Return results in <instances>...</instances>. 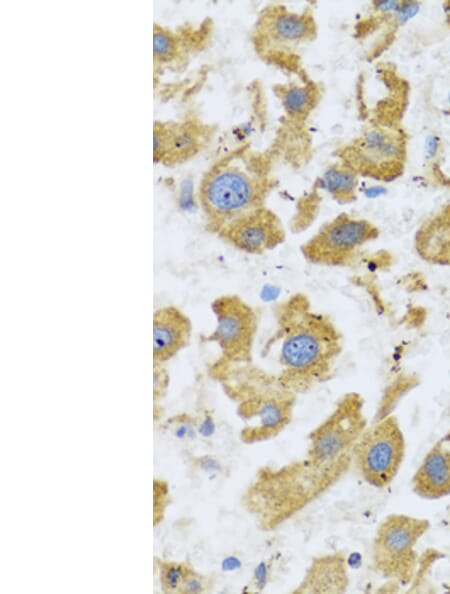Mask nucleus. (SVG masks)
Masks as SVG:
<instances>
[{"label":"nucleus","mask_w":450,"mask_h":594,"mask_svg":"<svg viewBox=\"0 0 450 594\" xmlns=\"http://www.w3.org/2000/svg\"><path fill=\"white\" fill-rule=\"evenodd\" d=\"M367 426L364 398L347 392L309 432L301 458L261 466L241 495L255 526L273 532L335 487L353 466L355 445Z\"/></svg>","instance_id":"f257e3e1"},{"label":"nucleus","mask_w":450,"mask_h":594,"mask_svg":"<svg viewBox=\"0 0 450 594\" xmlns=\"http://www.w3.org/2000/svg\"><path fill=\"white\" fill-rule=\"evenodd\" d=\"M272 313L274 330L261 356L274 352L280 383L299 395L328 382L343 351V335L330 316L302 292L277 301Z\"/></svg>","instance_id":"f03ea898"},{"label":"nucleus","mask_w":450,"mask_h":594,"mask_svg":"<svg viewBox=\"0 0 450 594\" xmlns=\"http://www.w3.org/2000/svg\"><path fill=\"white\" fill-rule=\"evenodd\" d=\"M276 185L266 154L247 145L229 152L207 170L199 184L206 229L216 234L232 220L266 206Z\"/></svg>","instance_id":"7ed1b4c3"},{"label":"nucleus","mask_w":450,"mask_h":594,"mask_svg":"<svg viewBox=\"0 0 450 594\" xmlns=\"http://www.w3.org/2000/svg\"><path fill=\"white\" fill-rule=\"evenodd\" d=\"M209 371L236 404L243 424L242 443L270 441L292 422L298 395L283 386L275 372L254 361L233 363L219 359L212 362Z\"/></svg>","instance_id":"20e7f679"},{"label":"nucleus","mask_w":450,"mask_h":594,"mask_svg":"<svg viewBox=\"0 0 450 594\" xmlns=\"http://www.w3.org/2000/svg\"><path fill=\"white\" fill-rule=\"evenodd\" d=\"M317 31L311 8L296 11L277 3L260 11L251 31V42L266 62L298 72V52L316 38Z\"/></svg>","instance_id":"39448f33"},{"label":"nucleus","mask_w":450,"mask_h":594,"mask_svg":"<svg viewBox=\"0 0 450 594\" xmlns=\"http://www.w3.org/2000/svg\"><path fill=\"white\" fill-rule=\"evenodd\" d=\"M430 521L405 513H391L377 526L371 542V567L387 582L410 586L418 567L417 544Z\"/></svg>","instance_id":"423d86ee"},{"label":"nucleus","mask_w":450,"mask_h":594,"mask_svg":"<svg viewBox=\"0 0 450 594\" xmlns=\"http://www.w3.org/2000/svg\"><path fill=\"white\" fill-rule=\"evenodd\" d=\"M407 139L402 129L376 122L338 149V160L359 176L378 181L398 178L405 167Z\"/></svg>","instance_id":"0eeeda50"},{"label":"nucleus","mask_w":450,"mask_h":594,"mask_svg":"<svg viewBox=\"0 0 450 594\" xmlns=\"http://www.w3.org/2000/svg\"><path fill=\"white\" fill-rule=\"evenodd\" d=\"M380 236L370 220L341 213L324 223L300 245L303 258L325 267H351L362 257V249Z\"/></svg>","instance_id":"6e6552de"},{"label":"nucleus","mask_w":450,"mask_h":594,"mask_svg":"<svg viewBox=\"0 0 450 594\" xmlns=\"http://www.w3.org/2000/svg\"><path fill=\"white\" fill-rule=\"evenodd\" d=\"M406 453V439L398 418L393 414L376 418L359 437L353 466L368 485L383 489L396 478Z\"/></svg>","instance_id":"1a4fd4ad"},{"label":"nucleus","mask_w":450,"mask_h":594,"mask_svg":"<svg viewBox=\"0 0 450 594\" xmlns=\"http://www.w3.org/2000/svg\"><path fill=\"white\" fill-rule=\"evenodd\" d=\"M216 325L204 341L215 343L217 359L240 363L253 361L259 319L253 306L236 294H224L211 303Z\"/></svg>","instance_id":"9d476101"},{"label":"nucleus","mask_w":450,"mask_h":594,"mask_svg":"<svg viewBox=\"0 0 450 594\" xmlns=\"http://www.w3.org/2000/svg\"><path fill=\"white\" fill-rule=\"evenodd\" d=\"M216 235L233 249L249 255L272 251L286 240L281 219L267 206L232 220L220 228Z\"/></svg>","instance_id":"9b49d317"},{"label":"nucleus","mask_w":450,"mask_h":594,"mask_svg":"<svg viewBox=\"0 0 450 594\" xmlns=\"http://www.w3.org/2000/svg\"><path fill=\"white\" fill-rule=\"evenodd\" d=\"M212 135L210 125L196 119L156 122L154 158L167 165L183 163L198 154Z\"/></svg>","instance_id":"f8f14e48"},{"label":"nucleus","mask_w":450,"mask_h":594,"mask_svg":"<svg viewBox=\"0 0 450 594\" xmlns=\"http://www.w3.org/2000/svg\"><path fill=\"white\" fill-rule=\"evenodd\" d=\"M413 492L426 500L450 495V430L428 450L411 479Z\"/></svg>","instance_id":"ddd939ff"},{"label":"nucleus","mask_w":450,"mask_h":594,"mask_svg":"<svg viewBox=\"0 0 450 594\" xmlns=\"http://www.w3.org/2000/svg\"><path fill=\"white\" fill-rule=\"evenodd\" d=\"M350 584L347 557L340 551L314 557L292 594H342Z\"/></svg>","instance_id":"4468645a"},{"label":"nucleus","mask_w":450,"mask_h":594,"mask_svg":"<svg viewBox=\"0 0 450 594\" xmlns=\"http://www.w3.org/2000/svg\"><path fill=\"white\" fill-rule=\"evenodd\" d=\"M189 317L175 306L157 309L153 315V360L160 364L185 348L191 337Z\"/></svg>","instance_id":"2eb2a0df"},{"label":"nucleus","mask_w":450,"mask_h":594,"mask_svg":"<svg viewBox=\"0 0 450 594\" xmlns=\"http://www.w3.org/2000/svg\"><path fill=\"white\" fill-rule=\"evenodd\" d=\"M415 248L425 261L450 266V206L427 220L417 231Z\"/></svg>","instance_id":"dca6fc26"},{"label":"nucleus","mask_w":450,"mask_h":594,"mask_svg":"<svg viewBox=\"0 0 450 594\" xmlns=\"http://www.w3.org/2000/svg\"><path fill=\"white\" fill-rule=\"evenodd\" d=\"M282 109L289 120L303 122L320 100L317 84L301 72L299 81H291L275 87Z\"/></svg>","instance_id":"f3484780"},{"label":"nucleus","mask_w":450,"mask_h":594,"mask_svg":"<svg viewBox=\"0 0 450 594\" xmlns=\"http://www.w3.org/2000/svg\"><path fill=\"white\" fill-rule=\"evenodd\" d=\"M315 184L335 202L348 204L357 198L359 175L339 160L329 165Z\"/></svg>","instance_id":"a211bd4d"},{"label":"nucleus","mask_w":450,"mask_h":594,"mask_svg":"<svg viewBox=\"0 0 450 594\" xmlns=\"http://www.w3.org/2000/svg\"><path fill=\"white\" fill-rule=\"evenodd\" d=\"M273 559L260 561L253 570L248 587L251 591L262 592L269 584L273 575Z\"/></svg>","instance_id":"6ab92c4d"},{"label":"nucleus","mask_w":450,"mask_h":594,"mask_svg":"<svg viewBox=\"0 0 450 594\" xmlns=\"http://www.w3.org/2000/svg\"><path fill=\"white\" fill-rule=\"evenodd\" d=\"M192 571L181 564H171L166 567L164 571V583L166 587L171 590L181 589L184 581Z\"/></svg>","instance_id":"aec40b11"},{"label":"nucleus","mask_w":450,"mask_h":594,"mask_svg":"<svg viewBox=\"0 0 450 594\" xmlns=\"http://www.w3.org/2000/svg\"><path fill=\"white\" fill-rule=\"evenodd\" d=\"M205 580L193 572L184 581L180 591L183 593H201L205 590Z\"/></svg>","instance_id":"412c9836"},{"label":"nucleus","mask_w":450,"mask_h":594,"mask_svg":"<svg viewBox=\"0 0 450 594\" xmlns=\"http://www.w3.org/2000/svg\"><path fill=\"white\" fill-rule=\"evenodd\" d=\"M215 430V424L209 416L205 418V420L200 424L198 431L203 436H210L213 434Z\"/></svg>","instance_id":"4be33fe9"},{"label":"nucleus","mask_w":450,"mask_h":594,"mask_svg":"<svg viewBox=\"0 0 450 594\" xmlns=\"http://www.w3.org/2000/svg\"><path fill=\"white\" fill-rule=\"evenodd\" d=\"M206 471L220 470V465L217 461L207 458L202 462L201 466Z\"/></svg>","instance_id":"5701e85b"}]
</instances>
